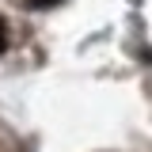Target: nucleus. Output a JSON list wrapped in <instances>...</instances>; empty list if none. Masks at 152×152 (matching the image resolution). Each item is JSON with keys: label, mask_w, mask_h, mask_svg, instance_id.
Returning a JSON list of instances; mask_svg holds the SVG:
<instances>
[{"label": "nucleus", "mask_w": 152, "mask_h": 152, "mask_svg": "<svg viewBox=\"0 0 152 152\" xmlns=\"http://www.w3.org/2000/svg\"><path fill=\"white\" fill-rule=\"evenodd\" d=\"M4 46H8V31H4V19H0V53H4Z\"/></svg>", "instance_id": "1"}]
</instances>
